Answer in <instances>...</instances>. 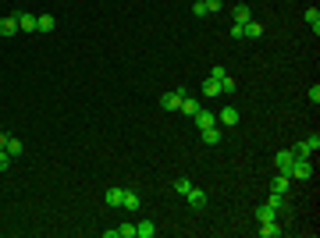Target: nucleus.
I'll list each match as a JSON object with an SVG mask.
<instances>
[{"instance_id":"17","label":"nucleus","mask_w":320,"mask_h":238,"mask_svg":"<svg viewBox=\"0 0 320 238\" xmlns=\"http://www.w3.org/2000/svg\"><path fill=\"white\" fill-rule=\"evenodd\" d=\"M267 206L281 217V213H285V196H281V192H270V196H267Z\"/></svg>"},{"instance_id":"6","label":"nucleus","mask_w":320,"mask_h":238,"mask_svg":"<svg viewBox=\"0 0 320 238\" xmlns=\"http://www.w3.org/2000/svg\"><path fill=\"white\" fill-rule=\"evenodd\" d=\"M217 125H221V128H235V125H239V110H235V107L217 110Z\"/></svg>"},{"instance_id":"24","label":"nucleus","mask_w":320,"mask_h":238,"mask_svg":"<svg viewBox=\"0 0 320 238\" xmlns=\"http://www.w3.org/2000/svg\"><path fill=\"white\" fill-rule=\"evenodd\" d=\"M217 85H221V92H224V96H232V92H235V89H239V82L232 79V75H224V79L217 82Z\"/></svg>"},{"instance_id":"34","label":"nucleus","mask_w":320,"mask_h":238,"mask_svg":"<svg viewBox=\"0 0 320 238\" xmlns=\"http://www.w3.org/2000/svg\"><path fill=\"white\" fill-rule=\"evenodd\" d=\"M4 142H7V135H4V132H0V150H4Z\"/></svg>"},{"instance_id":"12","label":"nucleus","mask_w":320,"mask_h":238,"mask_svg":"<svg viewBox=\"0 0 320 238\" xmlns=\"http://www.w3.org/2000/svg\"><path fill=\"white\" fill-rule=\"evenodd\" d=\"M196 110H199V100H196V96H189V92H185V96H181V107H178V114H185V117H192V114H196Z\"/></svg>"},{"instance_id":"3","label":"nucleus","mask_w":320,"mask_h":238,"mask_svg":"<svg viewBox=\"0 0 320 238\" xmlns=\"http://www.w3.org/2000/svg\"><path fill=\"white\" fill-rule=\"evenodd\" d=\"M317 150H320V135H317V132H313L310 139H303L299 146H292V153H295V157H313Z\"/></svg>"},{"instance_id":"2","label":"nucleus","mask_w":320,"mask_h":238,"mask_svg":"<svg viewBox=\"0 0 320 238\" xmlns=\"http://www.w3.org/2000/svg\"><path fill=\"white\" fill-rule=\"evenodd\" d=\"M288 178H299V181H306V178H313V163H310V157H295V163H292V171H288Z\"/></svg>"},{"instance_id":"26","label":"nucleus","mask_w":320,"mask_h":238,"mask_svg":"<svg viewBox=\"0 0 320 238\" xmlns=\"http://www.w3.org/2000/svg\"><path fill=\"white\" fill-rule=\"evenodd\" d=\"M203 96H221V85H217V79H207V82H203Z\"/></svg>"},{"instance_id":"31","label":"nucleus","mask_w":320,"mask_h":238,"mask_svg":"<svg viewBox=\"0 0 320 238\" xmlns=\"http://www.w3.org/2000/svg\"><path fill=\"white\" fill-rule=\"evenodd\" d=\"M224 75H228V72H224L221 64H217V68H210V79H217V82H221V79H224Z\"/></svg>"},{"instance_id":"11","label":"nucleus","mask_w":320,"mask_h":238,"mask_svg":"<svg viewBox=\"0 0 320 238\" xmlns=\"http://www.w3.org/2000/svg\"><path fill=\"white\" fill-rule=\"evenodd\" d=\"M232 21H235V25H245V21H253V11H249V4H235V11H232Z\"/></svg>"},{"instance_id":"14","label":"nucleus","mask_w":320,"mask_h":238,"mask_svg":"<svg viewBox=\"0 0 320 238\" xmlns=\"http://www.w3.org/2000/svg\"><path fill=\"white\" fill-rule=\"evenodd\" d=\"M288 185H292V178H288V174H278V178L270 181V192H281V196H288Z\"/></svg>"},{"instance_id":"10","label":"nucleus","mask_w":320,"mask_h":238,"mask_svg":"<svg viewBox=\"0 0 320 238\" xmlns=\"http://www.w3.org/2000/svg\"><path fill=\"white\" fill-rule=\"evenodd\" d=\"M260 235L263 238H281L285 228H281V221H267V224H260Z\"/></svg>"},{"instance_id":"19","label":"nucleus","mask_w":320,"mask_h":238,"mask_svg":"<svg viewBox=\"0 0 320 238\" xmlns=\"http://www.w3.org/2000/svg\"><path fill=\"white\" fill-rule=\"evenodd\" d=\"M153 235H157V224H153V221L135 224V238H153Z\"/></svg>"},{"instance_id":"21","label":"nucleus","mask_w":320,"mask_h":238,"mask_svg":"<svg viewBox=\"0 0 320 238\" xmlns=\"http://www.w3.org/2000/svg\"><path fill=\"white\" fill-rule=\"evenodd\" d=\"M192 117H196V125H199V128H210V125H217V114H207V110H196Z\"/></svg>"},{"instance_id":"28","label":"nucleus","mask_w":320,"mask_h":238,"mask_svg":"<svg viewBox=\"0 0 320 238\" xmlns=\"http://www.w3.org/2000/svg\"><path fill=\"white\" fill-rule=\"evenodd\" d=\"M192 14H196V18H207V14H210V11H207V0H196V4H192Z\"/></svg>"},{"instance_id":"18","label":"nucleus","mask_w":320,"mask_h":238,"mask_svg":"<svg viewBox=\"0 0 320 238\" xmlns=\"http://www.w3.org/2000/svg\"><path fill=\"white\" fill-rule=\"evenodd\" d=\"M14 32H18V18H14V14L0 18V36H14Z\"/></svg>"},{"instance_id":"9","label":"nucleus","mask_w":320,"mask_h":238,"mask_svg":"<svg viewBox=\"0 0 320 238\" xmlns=\"http://www.w3.org/2000/svg\"><path fill=\"white\" fill-rule=\"evenodd\" d=\"M242 39H263V25L253 18V21H245L242 25Z\"/></svg>"},{"instance_id":"27","label":"nucleus","mask_w":320,"mask_h":238,"mask_svg":"<svg viewBox=\"0 0 320 238\" xmlns=\"http://www.w3.org/2000/svg\"><path fill=\"white\" fill-rule=\"evenodd\" d=\"M118 238H135V224H118Z\"/></svg>"},{"instance_id":"25","label":"nucleus","mask_w":320,"mask_h":238,"mask_svg":"<svg viewBox=\"0 0 320 238\" xmlns=\"http://www.w3.org/2000/svg\"><path fill=\"white\" fill-rule=\"evenodd\" d=\"M171 188H174V196H185V192L192 188V181H189V178H174V185H171Z\"/></svg>"},{"instance_id":"16","label":"nucleus","mask_w":320,"mask_h":238,"mask_svg":"<svg viewBox=\"0 0 320 238\" xmlns=\"http://www.w3.org/2000/svg\"><path fill=\"white\" fill-rule=\"evenodd\" d=\"M121 206H125V210H132V213H135V210H139V206H143V199H139V192H132V188H125V203H121Z\"/></svg>"},{"instance_id":"29","label":"nucleus","mask_w":320,"mask_h":238,"mask_svg":"<svg viewBox=\"0 0 320 238\" xmlns=\"http://www.w3.org/2000/svg\"><path fill=\"white\" fill-rule=\"evenodd\" d=\"M310 103H313V107L320 103V85H310Z\"/></svg>"},{"instance_id":"8","label":"nucleus","mask_w":320,"mask_h":238,"mask_svg":"<svg viewBox=\"0 0 320 238\" xmlns=\"http://www.w3.org/2000/svg\"><path fill=\"white\" fill-rule=\"evenodd\" d=\"M14 18H18V32H36V14H29V11H18Z\"/></svg>"},{"instance_id":"13","label":"nucleus","mask_w":320,"mask_h":238,"mask_svg":"<svg viewBox=\"0 0 320 238\" xmlns=\"http://www.w3.org/2000/svg\"><path fill=\"white\" fill-rule=\"evenodd\" d=\"M4 150H7V157H21L25 153V146H21V139H14V135H7V142H4Z\"/></svg>"},{"instance_id":"33","label":"nucleus","mask_w":320,"mask_h":238,"mask_svg":"<svg viewBox=\"0 0 320 238\" xmlns=\"http://www.w3.org/2000/svg\"><path fill=\"white\" fill-rule=\"evenodd\" d=\"M7 163H11V157H7V150H0V171H4Z\"/></svg>"},{"instance_id":"22","label":"nucleus","mask_w":320,"mask_h":238,"mask_svg":"<svg viewBox=\"0 0 320 238\" xmlns=\"http://www.w3.org/2000/svg\"><path fill=\"white\" fill-rule=\"evenodd\" d=\"M256 221H260V224H267V221H278V213H274L267 203H260V206H256Z\"/></svg>"},{"instance_id":"5","label":"nucleus","mask_w":320,"mask_h":238,"mask_svg":"<svg viewBox=\"0 0 320 238\" xmlns=\"http://www.w3.org/2000/svg\"><path fill=\"white\" fill-rule=\"evenodd\" d=\"M292 163H295V153H292V150H278V153H274V167H278L281 174H288Z\"/></svg>"},{"instance_id":"32","label":"nucleus","mask_w":320,"mask_h":238,"mask_svg":"<svg viewBox=\"0 0 320 238\" xmlns=\"http://www.w3.org/2000/svg\"><path fill=\"white\" fill-rule=\"evenodd\" d=\"M228 36H232V39H242V25H235V21H232V29H228Z\"/></svg>"},{"instance_id":"20","label":"nucleus","mask_w":320,"mask_h":238,"mask_svg":"<svg viewBox=\"0 0 320 238\" xmlns=\"http://www.w3.org/2000/svg\"><path fill=\"white\" fill-rule=\"evenodd\" d=\"M36 32H54V14H36Z\"/></svg>"},{"instance_id":"4","label":"nucleus","mask_w":320,"mask_h":238,"mask_svg":"<svg viewBox=\"0 0 320 238\" xmlns=\"http://www.w3.org/2000/svg\"><path fill=\"white\" fill-rule=\"evenodd\" d=\"M224 139V128L221 125H210V128H199V142H207V146H217Z\"/></svg>"},{"instance_id":"23","label":"nucleus","mask_w":320,"mask_h":238,"mask_svg":"<svg viewBox=\"0 0 320 238\" xmlns=\"http://www.w3.org/2000/svg\"><path fill=\"white\" fill-rule=\"evenodd\" d=\"M303 18H306V25H313V32H320V11H317V7H306Z\"/></svg>"},{"instance_id":"1","label":"nucleus","mask_w":320,"mask_h":238,"mask_svg":"<svg viewBox=\"0 0 320 238\" xmlns=\"http://www.w3.org/2000/svg\"><path fill=\"white\" fill-rule=\"evenodd\" d=\"M185 92H189L185 85H178L174 92H164V96H160V107H164V110H171V114H178V107H181V96H185Z\"/></svg>"},{"instance_id":"7","label":"nucleus","mask_w":320,"mask_h":238,"mask_svg":"<svg viewBox=\"0 0 320 238\" xmlns=\"http://www.w3.org/2000/svg\"><path fill=\"white\" fill-rule=\"evenodd\" d=\"M185 199H189V206H192V210H207V192H203V188H196V185H192V188L185 192Z\"/></svg>"},{"instance_id":"30","label":"nucleus","mask_w":320,"mask_h":238,"mask_svg":"<svg viewBox=\"0 0 320 238\" xmlns=\"http://www.w3.org/2000/svg\"><path fill=\"white\" fill-rule=\"evenodd\" d=\"M221 7H224V0H207V11H210V14H214V11H221Z\"/></svg>"},{"instance_id":"15","label":"nucleus","mask_w":320,"mask_h":238,"mask_svg":"<svg viewBox=\"0 0 320 238\" xmlns=\"http://www.w3.org/2000/svg\"><path fill=\"white\" fill-rule=\"evenodd\" d=\"M103 203H107V206H121V203H125V188H107Z\"/></svg>"}]
</instances>
